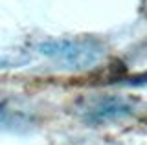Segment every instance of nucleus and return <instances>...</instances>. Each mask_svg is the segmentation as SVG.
<instances>
[{
    "label": "nucleus",
    "instance_id": "1",
    "mask_svg": "<svg viewBox=\"0 0 147 145\" xmlns=\"http://www.w3.org/2000/svg\"><path fill=\"white\" fill-rule=\"evenodd\" d=\"M44 57L68 70H86L105 57V46L94 37H63L50 39L37 46Z\"/></svg>",
    "mask_w": 147,
    "mask_h": 145
},
{
    "label": "nucleus",
    "instance_id": "2",
    "mask_svg": "<svg viewBox=\"0 0 147 145\" xmlns=\"http://www.w3.org/2000/svg\"><path fill=\"white\" fill-rule=\"evenodd\" d=\"M136 110V105L131 97L125 96H96L88 97L85 103L79 105L81 121L88 125H101L109 121L123 119V117L132 116Z\"/></svg>",
    "mask_w": 147,
    "mask_h": 145
},
{
    "label": "nucleus",
    "instance_id": "3",
    "mask_svg": "<svg viewBox=\"0 0 147 145\" xmlns=\"http://www.w3.org/2000/svg\"><path fill=\"white\" fill-rule=\"evenodd\" d=\"M22 121H26V116H20L13 110H6L0 107V127H15Z\"/></svg>",
    "mask_w": 147,
    "mask_h": 145
},
{
    "label": "nucleus",
    "instance_id": "4",
    "mask_svg": "<svg viewBox=\"0 0 147 145\" xmlns=\"http://www.w3.org/2000/svg\"><path fill=\"white\" fill-rule=\"evenodd\" d=\"M123 83L131 85V87H140V85H147V72H144V74H138V75H132V77H127V79H123Z\"/></svg>",
    "mask_w": 147,
    "mask_h": 145
}]
</instances>
